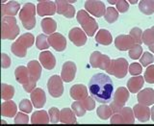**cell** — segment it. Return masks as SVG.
Wrapping results in <instances>:
<instances>
[{
  "label": "cell",
  "mask_w": 154,
  "mask_h": 126,
  "mask_svg": "<svg viewBox=\"0 0 154 126\" xmlns=\"http://www.w3.org/2000/svg\"><path fill=\"white\" fill-rule=\"evenodd\" d=\"M90 94L95 101L106 104L112 101L115 94V87L112 79L107 74H94L89 82Z\"/></svg>",
  "instance_id": "6da1fadb"
},
{
  "label": "cell",
  "mask_w": 154,
  "mask_h": 126,
  "mask_svg": "<svg viewBox=\"0 0 154 126\" xmlns=\"http://www.w3.org/2000/svg\"><path fill=\"white\" fill-rule=\"evenodd\" d=\"M35 41V38L31 33H25L22 36H20L16 42L12 45L11 50L14 55L23 58L27 54V48L31 47L34 45Z\"/></svg>",
  "instance_id": "7a4b0ae2"
},
{
  "label": "cell",
  "mask_w": 154,
  "mask_h": 126,
  "mask_svg": "<svg viewBox=\"0 0 154 126\" xmlns=\"http://www.w3.org/2000/svg\"><path fill=\"white\" fill-rule=\"evenodd\" d=\"M19 34V27L14 17H5L1 19V38L14 40Z\"/></svg>",
  "instance_id": "3957f363"
},
{
  "label": "cell",
  "mask_w": 154,
  "mask_h": 126,
  "mask_svg": "<svg viewBox=\"0 0 154 126\" xmlns=\"http://www.w3.org/2000/svg\"><path fill=\"white\" fill-rule=\"evenodd\" d=\"M36 7L33 3L24 4L23 8L19 12V18L23 24V27L27 30H32L36 25Z\"/></svg>",
  "instance_id": "277c9868"
},
{
  "label": "cell",
  "mask_w": 154,
  "mask_h": 126,
  "mask_svg": "<svg viewBox=\"0 0 154 126\" xmlns=\"http://www.w3.org/2000/svg\"><path fill=\"white\" fill-rule=\"evenodd\" d=\"M14 76H16L17 81L23 86V89L27 93H31L34 89H36L37 81L31 77L26 66H18L14 72Z\"/></svg>",
  "instance_id": "5b68a950"
},
{
  "label": "cell",
  "mask_w": 154,
  "mask_h": 126,
  "mask_svg": "<svg viewBox=\"0 0 154 126\" xmlns=\"http://www.w3.org/2000/svg\"><path fill=\"white\" fill-rule=\"evenodd\" d=\"M77 21L80 23L82 28L84 29V32L90 37H93L94 33L98 29L97 22L95 21L94 17H91L85 10H80L77 13Z\"/></svg>",
  "instance_id": "8992f818"
},
{
  "label": "cell",
  "mask_w": 154,
  "mask_h": 126,
  "mask_svg": "<svg viewBox=\"0 0 154 126\" xmlns=\"http://www.w3.org/2000/svg\"><path fill=\"white\" fill-rule=\"evenodd\" d=\"M128 62L124 58H119V59L111 60L110 65L106 71L109 74L117 77L119 79H122L126 76L128 71Z\"/></svg>",
  "instance_id": "52a82bcc"
},
{
  "label": "cell",
  "mask_w": 154,
  "mask_h": 126,
  "mask_svg": "<svg viewBox=\"0 0 154 126\" xmlns=\"http://www.w3.org/2000/svg\"><path fill=\"white\" fill-rule=\"evenodd\" d=\"M110 122L112 124H133L135 122L133 110L129 107H122L119 113L112 115Z\"/></svg>",
  "instance_id": "ba28073f"
},
{
  "label": "cell",
  "mask_w": 154,
  "mask_h": 126,
  "mask_svg": "<svg viewBox=\"0 0 154 126\" xmlns=\"http://www.w3.org/2000/svg\"><path fill=\"white\" fill-rule=\"evenodd\" d=\"M47 88L49 94L54 98H58L64 94V85L61 76L53 75L51 76L47 82Z\"/></svg>",
  "instance_id": "9c48e42d"
},
{
  "label": "cell",
  "mask_w": 154,
  "mask_h": 126,
  "mask_svg": "<svg viewBox=\"0 0 154 126\" xmlns=\"http://www.w3.org/2000/svg\"><path fill=\"white\" fill-rule=\"evenodd\" d=\"M111 59L107 56L98 51L93 52L90 58V64L94 69H100L102 70H106L110 65Z\"/></svg>",
  "instance_id": "30bf717a"
},
{
  "label": "cell",
  "mask_w": 154,
  "mask_h": 126,
  "mask_svg": "<svg viewBox=\"0 0 154 126\" xmlns=\"http://www.w3.org/2000/svg\"><path fill=\"white\" fill-rule=\"evenodd\" d=\"M85 9L87 10V12H89L96 17H101L104 16L106 11L105 4L102 1H98V0H88V1H86Z\"/></svg>",
  "instance_id": "8fae6325"
},
{
  "label": "cell",
  "mask_w": 154,
  "mask_h": 126,
  "mask_svg": "<svg viewBox=\"0 0 154 126\" xmlns=\"http://www.w3.org/2000/svg\"><path fill=\"white\" fill-rule=\"evenodd\" d=\"M74 1H66V0H57L55 1L57 6V14H63L67 18H72L75 14V9L74 7L70 5V3H74Z\"/></svg>",
  "instance_id": "7c38bea8"
},
{
  "label": "cell",
  "mask_w": 154,
  "mask_h": 126,
  "mask_svg": "<svg viewBox=\"0 0 154 126\" xmlns=\"http://www.w3.org/2000/svg\"><path fill=\"white\" fill-rule=\"evenodd\" d=\"M76 71H77V67L73 62H70V61L66 62L65 64L63 65L62 71H61L62 80L66 82V83H69V82H71L74 79Z\"/></svg>",
  "instance_id": "4fadbf2b"
},
{
  "label": "cell",
  "mask_w": 154,
  "mask_h": 126,
  "mask_svg": "<svg viewBox=\"0 0 154 126\" xmlns=\"http://www.w3.org/2000/svg\"><path fill=\"white\" fill-rule=\"evenodd\" d=\"M37 13L40 17L53 16L55 13H57L56 3L53 1H38Z\"/></svg>",
  "instance_id": "5bb4252c"
},
{
  "label": "cell",
  "mask_w": 154,
  "mask_h": 126,
  "mask_svg": "<svg viewBox=\"0 0 154 126\" xmlns=\"http://www.w3.org/2000/svg\"><path fill=\"white\" fill-rule=\"evenodd\" d=\"M48 42L56 51L61 52L64 51L66 47V38L60 33H53L48 37Z\"/></svg>",
  "instance_id": "9a60e30c"
},
{
  "label": "cell",
  "mask_w": 154,
  "mask_h": 126,
  "mask_svg": "<svg viewBox=\"0 0 154 126\" xmlns=\"http://www.w3.org/2000/svg\"><path fill=\"white\" fill-rule=\"evenodd\" d=\"M69 41H71V42L76 46H83L87 42L86 33L78 27L71 29L69 33Z\"/></svg>",
  "instance_id": "2e32d148"
},
{
  "label": "cell",
  "mask_w": 154,
  "mask_h": 126,
  "mask_svg": "<svg viewBox=\"0 0 154 126\" xmlns=\"http://www.w3.org/2000/svg\"><path fill=\"white\" fill-rule=\"evenodd\" d=\"M135 45H136V42L130 35H119L115 40V45L120 51L129 50Z\"/></svg>",
  "instance_id": "e0dca14e"
},
{
  "label": "cell",
  "mask_w": 154,
  "mask_h": 126,
  "mask_svg": "<svg viewBox=\"0 0 154 126\" xmlns=\"http://www.w3.org/2000/svg\"><path fill=\"white\" fill-rule=\"evenodd\" d=\"M30 94H30L31 101L34 107L37 109L42 108L46 102V96H45V91L41 88H36V89H34Z\"/></svg>",
  "instance_id": "ac0fdd59"
},
{
  "label": "cell",
  "mask_w": 154,
  "mask_h": 126,
  "mask_svg": "<svg viewBox=\"0 0 154 126\" xmlns=\"http://www.w3.org/2000/svg\"><path fill=\"white\" fill-rule=\"evenodd\" d=\"M133 113L135 118L139 119L141 122H147L150 118V109L148 106L143 104H137L134 106Z\"/></svg>",
  "instance_id": "d6986e66"
},
{
  "label": "cell",
  "mask_w": 154,
  "mask_h": 126,
  "mask_svg": "<svg viewBox=\"0 0 154 126\" xmlns=\"http://www.w3.org/2000/svg\"><path fill=\"white\" fill-rule=\"evenodd\" d=\"M40 62L42 66L47 70H51L56 66L55 56L50 51H42L40 54Z\"/></svg>",
  "instance_id": "ffe728a7"
},
{
  "label": "cell",
  "mask_w": 154,
  "mask_h": 126,
  "mask_svg": "<svg viewBox=\"0 0 154 126\" xmlns=\"http://www.w3.org/2000/svg\"><path fill=\"white\" fill-rule=\"evenodd\" d=\"M114 104L117 105L118 107L122 108L124 107L125 103L127 102V100L129 98V91L126 88L124 87H120L117 91H116V94H114Z\"/></svg>",
  "instance_id": "44dd1931"
},
{
  "label": "cell",
  "mask_w": 154,
  "mask_h": 126,
  "mask_svg": "<svg viewBox=\"0 0 154 126\" xmlns=\"http://www.w3.org/2000/svg\"><path fill=\"white\" fill-rule=\"evenodd\" d=\"M69 94L72 99L76 101L83 100L86 96H88V90H87L86 86L82 84H76L72 86L69 91Z\"/></svg>",
  "instance_id": "7402d4cb"
},
{
  "label": "cell",
  "mask_w": 154,
  "mask_h": 126,
  "mask_svg": "<svg viewBox=\"0 0 154 126\" xmlns=\"http://www.w3.org/2000/svg\"><path fill=\"white\" fill-rule=\"evenodd\" d=\"M20 9V5L17 1H10L7 4L2 3L1 5V17H5V16L8 17H14L17 14L18 10Z\"/></svg>",
  "instance_id": "603a6c76"
},
{
  "label": "cell",
  "mask_w": 154,
  "mask_h": 126,
  "mask_svg": "<svg viewBox=\"0 0 154 126\" xmlns=\"http://www.w3.org/2000/svg\"><path fill=\"white\" fill-rule=\"evenodd\" d=\"M138 101L140 104L151 106L154 103V91L151 88L144 89L138 93Z\"/></svg>",
  "instance_id": "cb8c5ba5"
},
{
  "label": "cell",
  "mask_w": 154,
  "mask_h": 126,
  "mask_svg": "<svg viewBox=\"0 0 154 126\" xmlns=\"http://www.w3.org/2000/svg\"><path fill=\"white\" fill-rule=\"evenodd\" d=\"M17 105L14 101L7 100L1 105V115L5 118H14L17 114Z\"/></svg>",
  "instance_id": "d4e9b609"
},
{
  "label": "cell",
  "mask_w": 154,
  "mask_h": 126,
  "mask_svg": "<svg viewBox=\"0 0 154 126\" xmlns=\"http://www.w3.org/2000/svg\"><path fill=\"white\" fill-rule=\"evenodd\" d=\"M144 83L143 76H135L127 81V88L131 94H138L139 91L143 88Z\"/></svg>",
  "instance_id": "484cf974"
},
{
  "label": "cell",
  "mask_w": 154,
  "mask_h": 126,
  "mask_svg": "<svg viewBox=\"0 0 154 126\" xmlns=\"http://www.w3.org/2000/svg\"><path fill=\"white\" fill-rule=\"evenodd\" d=\"M60 122L64 124H75L77 120L75 118V114L69 108H64L60 112Z\"/></svg>",
  "instance_id": "4316f807"
},
{
  "label": "cell",
  "mask_w": 154,
  "mask_h": 126,
  "mask_svg": "<svg viewBox=\"0 0 154 126\" xmlns=\"http://www.w3.org/2000/svg\"><path fill=\"white\" fill-rule=\"evenodd\" d=\"M50 122L49 115L46 113V111H37L34 112L31 117L32 124H47Z\"/></svg>",
  "instance_id": "83f0119b"
},
{
  "label": "cell",
  "mask_w": 154,
  "mask_h": 126,
  "mask_svg": "<svg viewBox=\"0 0 154 126\" xmlns=\"http://www.w3.org/2000/svg\"><path fill=\"white\" fill-rule=\"evenodd\" d=\"M95 41L102 45H110L113 41V37L108 30L100 29L95 36Z\"/></svg>",
  "instance_id": "f1b7e54d"
},
{
  "label": "cell",
  "mask_w": 154,
  "mask_h": 126,
  "mask_svg": "<svg viewBox=\"0 0 154 126\" xmlns=\"http://www.w3.org/2000/svg\"><path fill=\"white\" fill-rule=\"evenodd\" d=\"M27 69L32 78H34L36 81L40 79L42 74V66L38 61H30L27 65Z\"/></svg>",
  "instance_id": "f546056e"
},
{
  "label": "cell",
  "mask_w": 154,
  "mask_h": 126,
  "mask_svg": "<svg viewBox=\"0 0 154 126\" xmlns=\"http://www.w3.org/2000/svg\"><path fill=\"white\" fill-rule=\"evenodd\" d=\"M42 29L43 33H46V34H53L55 33L56 29H57V23L53 18L50 17H45L43 18L42 20Z\"/></svg>",
  "instance_id": "4dcf8cb0"
},
{
  "label": "cell",
  "mask_w": 154,
  "mask_h": 126,
  "mask_svg": "<svg viewBox=\"0 0 154 126\" xmlns=\"http://www.w3.org/2000/svg\"><path fill=\"white\" fill-rule=\"evenodd\" d=\"M139 9L144 14H152L154 13V1L152 0H142L139 2Z\"/></svg>",
  "instance_id": "1f68e13d"
},
{
  "label": "cell",
  "mask_w": 154,
  "mask_h": 126,
  "mask_svg": "<svg viewBox=\"0 0 154 126\" xmlns=\"http://www.w3.org/2000/svg\"><path fill=\"white\" fill-rule=\"evenodd\" d=\"M142 41L147 46L154 45V28L146 29L142 34Z\"/></svg>",
  "instance_id": "d6a6232c"
},
{
  "label": "cell",
  "mask_w": 154,
  "mask_h": 126,
  "mask_svg": "<svg viewBox=\"0 0 154 126\" xmlns=\"http://www.w3.org/2000/svg\"><path fill=\"white\" fill-rule=\"evenodd\" d=\"M1 97L3 100H10L13 98L14 94V87L8 84H2L1 85Z\"/></svg>",
  "instance_id": "836d02e7"
},
{
  "label": "cell",
  "mask_w": 154,
  "mask_h": 126,
  "mask_svg": "<svg viewBox=\"0 0 154 126\" xmlns=\"http://www.w3.org/2000/svg\"><path fill=\"white\" fill-rule=\"evenodd\" d=\"M96 114L99 117V118L103 119V120H106L108 119L109 118H111V115H112V110H111L110 106H107V105H101L97 108L96 110Z\"/></svg>",
  "instance_id": "e575fe53"
},
{
  "label": "cell",
  "mask_w": 154,
  "mask_h": 126,
  "mask_svg": "<svg viewBox=\"0 0 154 126\" xmlns=\"http://www.w3.org/2000/svg\"><path fill=\"white\" fill-rule=\"evenodd\" d=\"M119 17V13L118 11L113 7H109L108 9H106L105 14H104V18L105 20L109 23H114Z\"/></svg>",
  "instance_id": "d590c367"
},
{
  "label": "cell",
  "mask_w": 154,
  "mask_h": 126,
  "mask_svg": "<svg viewBox=\"0 0 154 126\" xmlns=\"http://www.w3.org/2000/svg\"><path fill=\"white\" fill-rule=\"evenodd\" d=\"M36 46L38 49H40V50L49 48L50 45H49V42H48V38H46V36L43 35V34L38 35L36 40Z\"/></svg>",
  "instance_id": "8d00e7d4"
},
{
  "label": "cell",
  "mask_w": 154,
  "mask_h": 126,
  "mask_svg": "<svg viewBox=\"0 0 154 126\" xmlns=\"http://www.w3.org/2000/svg\"><path fill=\"white\" fill-rule=\"evenodd\" d=\"M142 34L143 31L141 28H138V27H134L133 29H131L130 31V36L133 38V40L136 42V45H141L143 41H142Z\"/></svg>",
  "instance_id": "74e56055"
},
{
  "label": "cell",
  "mask_w": 154,
  "mask_h": 126,
  "mask_svg": "<svg viewBox=\"0 0 154 126\" xmlns=\"http://www.w3.org/2000/svg\"><path fill=\"white\" fill-rule=\"evenodd\" d=\"M143 53V47L139 45H135L132 48L129 49V57L133 60H137L141 57Z\"/></svg>",
  "instance_id": "f35d334b"
},
{
  "label": "cell",
  "mask_w": 154,
  "mask_h": 126,
  "mask_svg": "<svg viewBox=\"0 0 154 126\" xmlns=\"http://www.w3.org/2000/svg\"><path fill=\"white\" fill-rule=\"evenodd\" d=\"M153 62H154L153 55L149 52H144L143 56L141 57V59H140V64H142L143 66H146V67L152 65Z\"/></svg>",
  "instance_id": "ab89813d"
},
{
  "label": "cell",
  "mask_w": 154,
  "mask_h": 126,
  "mask_svg": "<svg viewBox=\"0 0 154 126\" xmlns=\"http://www.w3.org/2000/svg\"><path fill=\"white\" fill-rule=\"evenodd\" d=\"M80 102L82 106L84 107V109L87 111H93L95 108V102L91 96H86V97L83 100H81Z\"/></svg>",
  "instance_id": "60d3db41"
},
{
  "label": "cell",
  "mask_w": 154,
  "mask_h": 126,
  "mask_svg": "<svg viewBox=\"0 0 154 126\" xmlns=\"http://www.w3.org/2000/svg\"><path fill=\"white\" fill-rule=\"evenodd\" d=\"M48 115H49L50 122L55 124L60 121V111L56 107H52L48 111Z\"/></svg>",
  "instance_id": "b9f144b4"
},
{
  "label": "cell",
  "mask_w": 154,
  "mask_h": 126,
  "mask_svg": "<svg viewBox=\"0 0 154 126\" xmlns=\"http://www.w3.org/2000/svg\"><path fill=\"white\" fill-rule=\"evenodd\" d=\"M71 109L74 112V114L77 115V117H83L86 113V110L84 109V107L82 106L80 101H76V102H73L71 105Z\"/></svg>",
  "instance_id": "7bdbcfd3"
},
{
  "label": "cell",
  "mask_w": 154,
  "mask_h": 126,
  "mask_svg": "<svg viewBox=\"0 0 154 126\" xmlns=\"http://www.w3.org/2000/svg\"><path fill=\"white\" fill-rule=\"evenodd\" d=\"M19 110L21 111L23 113H26V114H29L32 112L33 110V106L30 102V100L28 99H23L20 101V103H19Z\"/></svg>",
  "instance_id": "ee69618b"
},
{
  "label": "cell",
  "mask_w": 154,
  "mask_h": 126,
  "mask_svg": "<svg viewBox=\"0 0 154 126\" xmlns=\"http://www.w3.org/2000/svg\"><path fill=\"white\" fill-rule=\"evenodd\" d=\"M143 80H146L149 84L154 83V66L153 65H150L146 67Z\"/></svg>",
  "instance_id": "f6af8a7d"
},
{
  "label": "cell",
  "mask_w": 154,
  "mask_h": 126,
  "mask_svg": "<svg viewBox=\"0 0 154 126\" xmlns=\"http://www.w3.org/2000/svg\"><path fill=\"white\" fill-rule=\"evenodd\" d=\"M128 70H129V73L131 75L137 76L143 71V66L140 65L139 63H133V64H131L128 66Z\"/></svg>",
  "instance_id": "bcb514c9"
},
{
  "label": "cell",
  "mask_w": 154,
  "mask_h": 126,
  "mask_svg": "<svg viewBox=\"0 0 154 126\" xmlns=\"http://www.w3.org/2000/svg\"><path fill=\"white\" fill-rule=\"evenodd\" d=\"M29 122L28 115L23 114V112L17 113L16 115V118H14V123L16 124H27Z\"/></svg>",
  "instance_id": "7dc6e473"
},
{
  "label": "cell",
  "mask_w": 154,
  "mask_h": 126,
  "mask_svg": "<svg viewBox=\"0 0 154 126\" xmlns=\"http://www.w3.org/2000/svg\"><path fill=\"white\" fill-rule=\"evenodd\" d=\"M116 6H117L118 11L120 13H126L129 9V4L127 3V1H124V0H117Z\"/></svg>",
  "instance_id": "c3c4849f"
},
{
  "label": "cell",
  "mask_w": 154,
  "mask_h": 126,
  "mask_svg": "<svg viewBox=\"0 0 154 126\" xmlns=\"http://www.w3.org/2000/svg\"><path fill=\"white\" fill-rule=\"evenodd\" d=\"M1 63L3 69H8V67L11 66V58L9 57V55L3 53L1 55Z\"/></svg>",
  "instance_id": "681fc988"
},
{
  "label": "cell",
  "mask_w": 154,
  "mask_h": 126,
  "mask_svg": "<svg viewBox=\"0 0 154 126\" xmlns=\"http://www.w3.org/2000/svg\"><path fill=\"white\" fill-rule=\"evenodd\" d=\"M108 2L110 4H116V3H117V0H108Z\"/></svg>",
  "instance_id": "f907efd6"
},
{
  "label": "cell",
  "mask_w": 154,
  "mask_h": 126,
  "mask_svg": "<svg viewBox=\"0 0 154 126\" xmlns=\"http://www.w3.org/2000/svg\"><path fill=\"white\" fill-rule=\"evenodd\" d=\"M149 47V50H150L151 52L154 51V45H151V46H148Z\"/></svg>",
  "instance_id": "816d5d0a"
},
{
  "label": "cell",
  "mask_w": 154,
  "mask_h": 126,
  "mask_svg": "<svg viewBox=\"0 0 154 126\" xmlns=\"http://www.w3.org/2000/svg\"><path fill=\"white\" fill-rule=\"evenodd\" d=\"M130 3H131V4H136L138 1H137V0H133V1H131V0H130V1H129Z\"/></svg>",
  "instance_id": "f5cc1de1"
}]
</instances>
